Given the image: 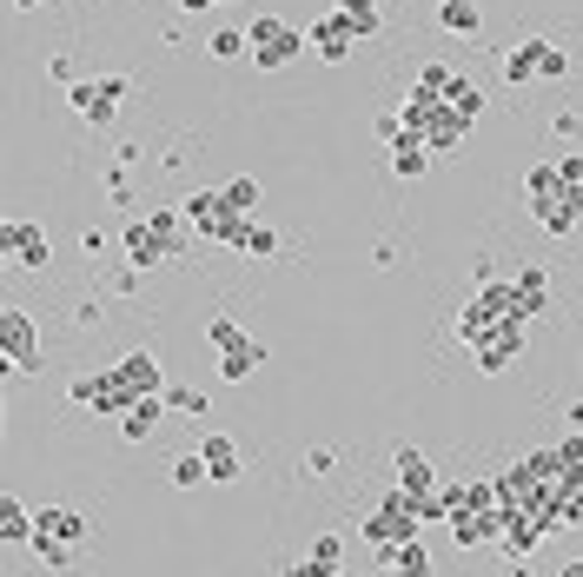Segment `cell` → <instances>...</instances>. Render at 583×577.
Here are the masks:
<instances>
[{"mask_svg": "<svg viewBox=\"0 0 583 577\" xmlns=\"http://www.w3.org/2000/svg\"><path fill=\"white\" fill-rule=\"evenodd\" d=\"M524 213H531L544 232H557V239H570V232L583 226L576 206H570V187H563V167H557V159H544V167L524 173Z\"/></svg>", "mask_w": 583, "mask_h": 577, "instance_id": "6da1fadb", "label": "cell"}, {"mask_svg": "<svg viewBox=\"0 0 583 577\" xmlns=\"http://www.w3.org/2000/svg\"><path fill=\"white\" fill-rule=\"evenodd\" d=\"M186 226L206 239V245H226V253H232V245H239V232H245V219H253V213H239L232 200H226V187L219 193H186Z\"/></svg>", "mask_w": 583, "mask_h": 577, "instance_id": "7a4b0ae2", "label": "cell"}, {"mask_svg": "<svg viewBox=\"0 0 583 577\" xmlns=\"http://www.w3.org/2000/svg\"><path fill=\"white\" fill-rule=\"evenodd\" d=\"M245 34H253V67H259V73H286V67L305 60V27H292V21H279V14H259Z\"/></svg>", "mask_w": 583, "mask_h": 577, "instance_id": "3957f363", "label": "cell"}, {"mask_svg": "<svg viewBox=\"0 0 583 577\" xmlns=\"http://www.w3.org/2000/svg\"><path fill=\"white\" fill-rule=\"evenodd\" d=\"M126 87H133L126 73H94V80H73V87H66V100H73V113L87 120V127H113V120H120V100H126Z\"/></svg>", "mask_w": 583, "mask_h": 577, "instance_id": "277c9868", "label": "cell"}, {"mask_svg": "<svg viewBox=\"0 0 583 577\" xmlns=\"http://www.w3.org/2000/svg\"><path fill=\"white\" fill-rule=\"evenodd\" d=\"M418 525H425V518H418V505H411L404 491H391L378 512H365V518H359V538H365L372 551H391V544H404V538H418Z\"/></svg>", "mask_w": 583, "mask_h": 577, "instance_id": "5b68a950", "label": "cell"}, {"mask_svg": "<svg viewBox=\"0 0 583 577\" xmlns=\"http://www.w3.org/2000/svg\"><path fill=\"white\" fill-rule=\"evenodd\" d=\"M524 352H531V318H505L497 333H484V339L471 346V365H477L484 378H497V372H511Z\"/></svg>", "mask_w": 583, "mask_h": 577, "instance_id": "8992f818", "label": "cell"}, {"mask_svg": "<svg viewBox=\"0 0 583 577\" xmlns=\"http://www.w3.org/2000/svg\"><path fill=\"white\" fill-rule=\"evenodd\" d=\"M0 359H8L14 372H40V325L27 305H0Z\"/></svg>", "mask_w": 583, "mask_h": 577, "instance_id": "52a82bcc", "label": "cell"}, {"mask_svg": "<svg viewBox=\"0 0 583 577\" xmlns=\"http://www.w3.org/2000/svg\"><path fill=\"white\" fill-rule=\"evenodd\" d=\"M66 398H73L80 411H100V419H113V425L126 419V405H133V392L120 385V372H113V365H107V372H80V378L66 385Z\"/></svg>", "mask_w": 583, "mask_h": 577, "instance_id": "ba28073f", "label": "cell"}, {"mask_svg": "<svg viewBox=\"0 0 583 577\" xmlns=\"http://www.w3.org/2000/svg\"><path fill=\"white\" fill-rule=\"evenodd\" d=\"M0 253H8L21 273H47L53 239H47V226H40V219H8V226H0Z\"/></svg>", "mask_w": 583, "mask_h": 577, "instance_id": "9c48e42d", "label": "cell"}, {"mask_svg": "<svg viewBox=\"0 0 583 577\" xmlns=\"http://www.w3.org/2000/svg\"><path fill=\"white\" fill-rule=\"evenodd\" d=\"M305 47H312L318 60H331V67H339V60H345V53L359 47V27H352V21H345L339 8H331V14H318V21L305 27Z\"/></svg>", "mask_w": 583, "mask_h": 577, "instance_id": "30bf717a", "label": "cell"}, {"mask_svg": "<svg viewBox=\"0 0 583 577\" xmlns=\"http://www.w3.org/2000/svg\"><path fill=\"white\" fill-rule=\"evenodd\" d=\"M391 465H398V491H404L411 505H425L432 491H438V471H432V458H425L418 445H398V452H391Z\"/></svg>", "mask_w": 583, "mask_h": 577, "instance_id": "8fae6325", "label": "cell"}, {"mask_svg": "<svg viewBox=\"0 0 583 577\" xmlns=\"http://www.w3.org/2000/svg\"><path fill=\"white\" fill-rule=\"evenodd\" d=\"M40 531V512H27L21 498H0V557H21Z\"/></svg>", "mask_w": 583, "mask_h": 577, "instance_id": "7c38bea8", "label": "cell"}, {"mask_svg": "<svg viewBox=\"0 0 583 577\" xmlns=\"http://www.w3.org/2000/svg\"><path fill=\"white\" fill-rule=\"evenodd\" d=\"M166 411H173V405H166V392H146V398H133V405H126V419H120V438H126V445H146V438L159 432V419H166Z\"/></svg>", "mask_w": 583, "mask_h": 577, "instance_id": "4fadbf2b", "label": "cell"}, {"mask_svg": "<svg viewBox=\"0 0 583 577\" xmlns=\"http://www.w3.org/2000/svg\"><path fill=\"white\" fill-rule=\"evenodd\" d=\"M120 245H126V266H139V273H153V266H166V245H159V232H153V219H126V232H120Z\"/></svg>", "mask_w": 583, "mask_h": 577, "instance_id": "5bb4252c", "label": "cell"}, {"mask_svg": "<svg viewBox=\"0 0 583 577\" xmlns=\"http://www.w3.org/2000/svg\"><path fill=\"white\" fill-rule=\"evenodd\" d=\"M113 372H120V385H126L133 398H146V392H166V378H159V359H153L146 346H139V352H126Z\"/></svg>", "mask_w": 583, "mask_h": 577, "instance_id": "9a60e30c", "label": "cell"}, {"mask_svg": "<svg viewBox=\"0 0 583 577\" xmlns=\"http://www.w3.org/2000/svg\"><path fill=\"white\" fill-rule=\"evenodd\" d=\"M206 471H212V484H239V471H245V458H239V438H226V432H206Z\"/></svg>", "mask_w": 583, "mask_h": 577, "instance_id": "2e32d148", "label": "cell"}, {"mask_svg": "<svg viewBox=\"0 0 583 577\" xmlns=\"http://www.w3.org/2000/svg\"><path fill=\"white\" fill-rule=\"evenodd\" d=\"M511 299H518V312H524V318H537V312L550 305V279H544V266L511 273Z\"/></svg>", "mask_w": 583, "mask_h": 577, "instance_id": "e0dca14e", "label": "cell"}, {"mask_svg": "<svg viewBox=\"0 0 583 577\" xmlns=\"http://www.w3.org/2000/svg\"><path fill=\"white\" fill-rule=\"evenodd\" d=\"M438 27H445L451 40H477V34H484L477 0H438Z\"/></svg>", "mask_w": 583, "mask_h": 577, "instance_id": "ac0fdd59", "label": "cell"}, {"mask_svg": "<svg viewBox=\"0 0 583 577\" xmlns=\"http://www.w3.org/2000/svg\"><path fill=\"white\" fill-rule=\"evenodd\" d=\"M378 570H398V577H425V570H432V551H425L418 538H404V544L378 551Z\"/></svg>", "mask_w": 583, "mask_h": 577, "instance_id": "d6986e66", "label": "cell"}, {"mask_svg": "<svg viewBox=\"0 0 583 577\" xmlns=\"http://www.w3.org/2000/svg\"><path fill=\"white\" fill-rule=\"evenodd\" d=\"M259 359H266V346H259V339H245V346L219 352V378H226V385H245V378L259 372Z\"/></svg>", "mask_w": 583, "mask_h": 577, "instance_id": "ffe728a7", "label": "cell"}, {"mask_svg": "<svg viewBox=\"0 0 583 577\" xmlns=\"http://www.w3.org/2000/svg\"><path fill=\"white\" fill-rule=\"evenodd\" d=\"M40 531H53V538L80 544V538L94 531V518H87V512H73V505H47V512H40Z\"/></svg>", "mask_w": 583, "mask_h": 577, "instance_id": "44dd1931", "label": "cell"}, {"mask_svg": "<svg viewBox=\"0 0 583 577\" xmlns=\"http://www.w3.org/2000/svg\"><path fill=\"white\" fill-rule=\"evenodd\" d=\"M505 80H511V87H537V80H544V73H537V40H531V34L505 53Z\"/></svg>", "mask_w": 583, "mask_h": 577, "instance_id": "7402d4cb", "label": "cell"}, {"mask_svg": "<svg viewBox=\"0 0 583 577\" xmlns=\"http://www.w3.org/2000/svg\"><path fill=\"white\" fill-rule=\"evenodd\" d=\"M206 53L212 60H253V34H245V27H212L206 34Z\"/></svg>", "mask_w": 583, "mask_h": 577, "instance_id": "603a6c76", "label": "cell"}, {"mask_svg": "<svg viewBox=\"0 0 583 577\" xmlns=\"http://www.w3.org/2000/svg\"><path fill=\"white\" fill-rule=\"evenodd\" d=\"M352 27H359V40H378L385 34V14H378V0H331Z\"/></svg>", "mask_w": 583, "mask_h": 577, "instance_id": "cb8c5ba5", "label": "cell"}, {"mask_svg": "<svg viewBox=\"0 0 583 577\" xmlns=\"http://www.w3.org/2000/svg\"><path fill=\"white\" fill-rule=\"evenodd\" d=\"M425 167H432V146H425V140L391 146V173H398V180H425Z\"/></svg>", "mask_w": 583, "mask_h": 577, "instance_id": "d4e9b609", "label": "cell"}, {"mask_svg": "<svg viewBox=\"0 0 583 577\" xmlns=\"http://www.w3.org/2000/svg\"><path fill=\"white\" fill-rule=\"evenodd\" d=\"M245 339H253V333H245L232 312H212V318H206V346H212V352H232V346H245Z\"/></svg>", "mask_w": 583, "mask_h": 577, "instance_id": "484cf974", "label": "cell"}, {"mask_svg": "<svg viewBox=\"0 0 583 577\" xmlns=\"http://www.w3.org/2000/svg\"><path fill=\"white\" fill-rule=\"evenodd\" d=\"M232 253H253V260H266V253H279V232L266 226V219H245V232H239V245Z\"/></svg>", "mask_w": 583, "mask_h": 577, "instance_id": "4316f807", "label": "cell"}, {"mask_svg": "<svg viewBox=\"0 0 583 577\" xmlns=\"http://www.w3.org/2000/svg\"><path fill=\"white\" fill-rule=\"evenodd\" d=\"M173 484H180V491H199V484H212V471H206V452H180V458H173Z\"/></svg>", "mask_w": 583, "mask_h": 577, "instance_id": "83f0119b", "label": "cell"}, {"mask_svg": "<svg viewBox=\"0 0 583 577\" xmlns=\"http://www.w3.org/2000/svg\"><path fill=\"white\" fill-rule=\"evenodd\" d=\"M166 405L186 411V419H206V411H212V398H206V392H193V385H166Z\"/></svg>", "mask_w": 583, "mask_h": 577, "instance_id": "f1b7e54d", "label": "cell"}, {"mask_svg": "<svg viewBox=\"0 0 583 577\" xmlns=\"http://www.w3.org/2000/svg\"><path fill=\"white\" fill-rule=\"evenodd\" d=\"M531 40H537V73H544V80H563V73H570V53H563L557 40H544V34H531Z\"/></svg>", "mask_w": 583, "mask_h": 577, "instance_id": "f546056e", "label": "cell"}, {"mask_svg": "<svg viewBox=\"0 0 583 577\" xmlns=\"http://www.w3.org/2000/svg\"><path fill=\"white\" fill-rule=\"evenodd\" d=\"M226 200H232L239 213H259V180H253V173H239V180H226Z\"/></svg>", "mask_w": 583, "mask_h": 577, "instance_id": "4dcf8cb0", "label": "cell"}, {"mask_svg": "<svg viewBox=\"0 0 583 577\" xmlns=\"http://www.w3.org/2000/svg\"><path fill=\"white\" fill-rule=\"evenodd\" d=\"M563 167V187H570V206H576V219H583V153H563L557 159Z\"/></svg>", "mask_w": 583, "mask_h": 577, "instance_id": "1f68e13d", "label": "cell"}, {"mask_svg": "<svg viewBox=\"0 0 583 577\" xmlns=\"http://www.w3.org/2000/svg\"><path fill=\"white\" fill-rule=\"evenodd\" d=\"M451 107L477 120V113H484V87H477V80H464V73H458V87H451Z\"/></svg>", "mask_w": 583, "mask_h": 577, "instance_id": "d6a6232c", "label": "cell"}, {"mask_svg": "<svg viewBox=\"0 0 583 577\" xmlns=\"http://www.w3.org/2000/svg\"><path fill=\"white\" fill-rule=\"evenodd\" d=\"M576 525H583V484H570L557 498V531H576Z\"/></svg>", "mask_w": 583, "mask_h": 577, "instance_id": "836d02e7", "label": "cell"}, {"mask_svg": "<svg viewBox=\"0 0 583 577\" xmlns=\"http://www.w3.org/2000/svg\"><path fill=\"white\" fill-rule=\"evenodd\" d=\"M331 465H339V458H331V452H325V445H312V452H305V478H325V471H331Z\"/></svg>", "mask_w": 583, "mask_h": 577, "instance_id": "e575fe53", "label": "cell"}, {"mask_svg": "<svg viewBox=\"0 0 583 577\" xmlns=\"http://www.w3.org/2000/svg\"><path fill=\"white\" fill-rule=\"evenodd\" d=\"M80 245H87V253L100 260V253H107V245H113V232H107V226H87V232H80Z\"/></svg>", "mask_w": 583, "mask_h": 577, "instance_id": "d590c367", "label": "cell"}, {"mask_svg": "<svg viewBox=\"0 0 583 577\" xmlns=\"http://www.w3.org/2000/svg\"><path fill=\"white\" fill-rule=\"evenodd\" d=\"M47 73H53V80H60V87H73V80H80V73H73V60H66V53H53V60H47Z\"/></svg>", "mask_w": 583, "mask_h": 577, "instance_id": "8d00e7d4", "label": "cell"}, {"mask_svg": "<svg viewBox=\"0 0 583 577\" xmlns=\"http://www.w3.org/2000/svg\"><path fill=\"white\" fill-rule=\"evenodd\" d=\"M180 8H186V14H212V8H219V0H180Z\"/></svg>", "mask_w": 583, "mask_h": 577, "instance_id": "74e56055", "label": "cell"}, {"mask_svg": "<svg viewBox=\"0 0 583 577\" xmlns=\"http://www.w3.org/2000/svg\"><path fill=\"white\" fill-rule=\"evenodd\" d=\"M570 425H576V432H583V398H576V405H570Z\"/></svg>", "mask_w": 583, "mask_h": 577, "instance_id": "f35d334b", "label": "cell"}, {"mask_svg": "<svg viewBox=\"0 0 583 577\" xmlns=\"http://www.w3.org/2000/svg\"><path fill=\"white\" fill-rule=\"evenodd\" d=\"M8 8H47V0H8Z\"/></svg>", "mask_w": 583, "mask_h": 577, "instance_id": "ab89813d", "label": "cell"}, {"mask_svg": "<svg viewBox=\"0 0 583 577\" xmlns=\"http://www.w3.org/2000/svg\"><path fill=\"white\" fill-rule=\"evenodd\" d=\"M219 8H226V0H219Z\"/></svg>", "mask_w": 583, "mask_h": 577, "instance_id": "60d3db41", "label": "cell"}]
</instances>
